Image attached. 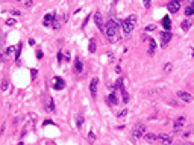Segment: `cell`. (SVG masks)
I'll return each mask as SVG.
<instances>
[{"instance_id":"2","label":"cell","mask_w":194,"mask_h":145,"mask_svg":"<svg viewBox=\"0 0 194 145\" xmlns=\"http://www.w3.org/2000/svg\"><path fill=\"white\" fill-rule=\"evenodd\" d=\"M144 141L150 142V144H159V145H171L173 144V139H171L170 135H156V133H146Z\"/></svg>"},{"instance_id":"29","label":"cell","mask_w":194,"mask_h":145,"mask_svg":"<svg viewBox=\"0 0 194 145\" xmlns=\"http://www.w3.org/2000/svg\"><path fill=\"white\" fill-rule=\"evenodd\" d=\"M11 14H12V15H15V17H17V15H20L21 12H20L18 9H11Z\"/></svg>"},{"instance_id":"9","label":"cell","mask_w":194,"mask_h":145,"mask_svg":"<svg viewBox=\"0 0 194 145\" xmlns=\"http://www.w3.org/2000/svg\"><path fill=\"white\" fill-rule=\"evenodd\" d=\"M159 36H161V45L165 47V45L171 41V36H173V35H171V32L164 30V32H161V35H159Z\"/></svg>"},{"instance_id":"5","label":"cell","mask_w":194,"mask_h":145,"mask_svg":"<svg viewBox=\"0 0 194 145\" xmlns=\"http://www.w3.org/2000/svg\"><path fill=\"white\" fill-rule=\"evenodd\" d=\"M93 20H94V24L97 26V29H99L100 32H103L105 33V21H103V17H102V14L99 12V11H96L94 15H93Z\"/></svg>"},{"instance_id":"12","label":"cell","mask_w":194,"mask_h":145,"mask_svg":"<svg viewBox=\"0 0 194 145\" xmlns=\"http://www.w3.org/2000/svg\"><path fill=\"white\" fill-rule=\"evenodd\" d=\"M177 97H179L182 101H185V103H191L193 101V95L190 92H185V91H179V92H177Z\"/></svg>"},{"instance_id":"30","label":"cell","mask_w":194,"mask_h":145,"mask_svg":"<svg viewBox=\"0 0 194 145\" xmlns=\"http://www.w3.org/2000/svg\"><path fill=\"white\" fill-rule=\"evenodd\" d=\"M6 24H8V26H14V24H15V20H14V18H9V20L6 21Z\"/></svg>"},{"instance_id":"39","label":"cell","mask_w":194,"mask_h":145,"mask_svg":"<svg viewBox=\"0 0 194 145\" xmlns=\"http://www.w3.org/2000/svg\"><path fill=\"white\" fill-rule=\"evenodd\" d=\"M18 145H23V142H20V144H18Z\"/></svg>"},{"instance_id":"13","label":"cell","mask_w":194,"mask_h":145,"mask_svg":"<svg viewBox=\"0 0 194 145\" xmlns=\"http://www.w3.org/2000/svg\"><path fill=\"white\" fill-rule=\"evenodd\" d=\"M118 103V97L114 94V92H111L109 95L106 97V104L108 106H115Z\"/></svg>"},{"instance_id":"27","label":"cell","mask_w":194,"mask_h":145,"mask_svg":"<svg viewBox=\"0 0 194 145\" xmlns=\"http://www.w3.org/2000/svg\"><path fill=\"white\" fill-rule=\"evenodd\" d=\"M52 27H53V29H59V27H61V23H59V20H58V18L55 20V23H53Z\"/></svg>"},{"instance_id":"14","label":"cell","mask_w":194,"mask_h":145,"mask_svg":"<svg viewBox=\"0 0 194 145\" xmlns=\"http://www.w3.org/2000/svg\"><path fill=\"white\" fill-rule=\"evenodd\" d=\"M184 124H185V116H179V118H176V121H174V133L176 132H179V128L181 127H184Z\"/></svg>"},{"instance_id":"38","label":"cell","mask_w":194,"mask_h":145,"mask_svg":"<svg viewBox=\"0 0 194 145\" xmlns=\"http://www.w3.org/2000/svg\"><path fill=\"white\" fill-rule=\"evenodd\" d=\"M144 6L146 8H150V2H144Z\"/></svg>"},{"instance_id":"17","label":"cell","mask_w":194,"mask_h":145,"mask_svg":"<svg viewBox=\"0 0 194 145\" xmlns=\"http://www.w3.org/2000/svg\"><path fill=\"white\" fill-rule=\"evenodd\" d=\"M82 69H84V67H82V61H80L79 57H76V59H74V71L79 74V73H82Z\"/></svg>"},{"instance_id":"1","label":"cell","mask_w":194,"mask_h":145,"mask_svg":"<svg viewBox=\"0 0 194 145\" xmlns=\"http://www.w3.org/2000/svg\"><path fill=\"white\" fill-rule=\"evenodd\" d=\"M120 26H123V21L118 17H115V15L108 20V23L105 26V35H106V39L109 42H117L120 39V36H118V29H120Z\"/></svg>"},{"instance_id":"21","label":"cell","mask_w":194,"mask_h":145,"mask_svg":"<svg viewBox=\"0 0 194 145\" xmlns=\"http://www.w3.org/2000/svg\"><path fill=\"white\" fill-rule=\"evenodd\" d=\"M96 47H97L96 39L91 38V39H90V44H88V50H90V53H94V51H96Z\"/></svg>"},{"instance_id":"11","label":"cell","mask_w":194,"mask_h":145,"mask_svg":"<svg viewBox=\"0 0 194 145\" xmlns=\"http://www.w3.org/2000/svg\"><path fill=\"white\" fill-rule=\"evenodd\" d=\"M46 110L50 112V114H55V101H53V98L50 95H47V100H46Z\"/></svg>"},{"instance_id":"16","label":"cell","mask_w":194,"mask_h":145,"mask_svg":"<svg viewBox=\"0 0 194 145\" xmlns=\"http://www.w3.org/2000/svg\"><path fill=\"white\" fill-rule=\"evenodd\" d=\"M162 26H164V29L167 32H170V29H171V20H170L168 15H165V17L162 18Z\"/></svg>"},{"instance_id":"8","label":"cell","mask_w":194,"mask_h":145,"mask_svg":"<svg viewBox=\"0 0 194 145\" xmlns=\"http://www.w3.org/2000/svg\"><path fill=\"white\" fill-rule=\"evenodd\" d=\"M55 20H56V14L55 12H49L44 15V21H42V24L46 26V27H52L53 23H55Z\"/></svg>"},{"instance_id":"15","label":"cell","mask_w":194,"mask_h":145,"mask_svg":"<svg viewBox=\"0 0 194 145\" xmlns=\"http://www.w3.org/2000/svg\"><path fill=\"white\" fill-rule=\"evenodd\" d=\"M156 50V41L153 38H149V56H153V53Z\"/></svg>"},{"instance_id":"33","label":"cell","mask_w":194,"mask_h":145,"mask_svg":"<svg viewBox=\"0 0 194 145\" xmlns=\"http://www.w3.org/2000/svg\"><path fill=\"white\" fill-rule=\"evenodd\" d=\"M30 73H32V79H35L36 76H38V71H36V69H32Z\"/></svg>"},{"instance_id":"35","label":"cell","mask_w":194,"mask_h":145,"mask_svg":"<svg viewBox=\"0 0 194 145\" xmlns=\"http://www.w3.org/2000/svg\"><path fill=\"white\" fill-rule=\"evenodd\" d=\"M50 124H53L52 120H46V121H44V126H50Z\"/></svg>"},{"instance_id":"28","label":"cell","mask_w":194,"mask_h":145,"mask_svg":"<svg viewBox=\"0 0 194 145\" xmlns=\"http://www.w3.org/2000/svg\"><path fill=\"white\" fill-rule=\"evenodd\" d=\"M8 89V82L6 80H2V91H6Z\"/></svg>"},{"instance_id":"3","label":"cell","mask_w":194,"mask_h":145,"mask_svg":"<svg viewBox=\"0 0 194 145\" xmlns=\"http://www.w3.org/2000/svg\"><path fill=\"white\" fill-rule=\"evenodd\" d=\"M135 24H137V15H129V17L126 20H123V32H125L126 35L132 33V30L135 29Z\"/></svg>"},{"instance_id":"26","label":"cell","mask_w":194,"mask_h":145,"mask_svg":"<svg viewBox=\"0 0 194 145\" xmlns=\"http://www.w3.org/2000/svg\"><path fill=\"white\" fill-rule=\"evenodd\" d=\"M15 51H17V47H12V45L8 47V50H6L8 55H12V53H15Z\"/></svg>"},{"instance_id":"19","label":"cell","mask_w":194,"mask_h":145,"mask_svg":"<svg viewBox=\"0 0 194 145\" xmlns=\"http://www.w3.org/2000/svg\"><path fill=\"white\" fill-rule=\"evenodd\" d=\"M120 92H121V100H123V103H129V100H131V97H129V94L126 92L125 86H123V88L120 89Z\"/></svg>"},{"instance_id":"37","label":"cell","mask_w":194,"mask_h":145,"mask_svg":"<svg viewBox=\"0 0 194 145\" xmlns=\"http://www.w3.org/2000/svg\"><path fill=\"white\" fill-rule=\"evenodd\" d=\"M56 59H58V62H61V61H62V53H58Z\"/></svg>"},{"instance_id":"34","label":"cell","mask_w":194,"mask_h":145,"mask_svg":"<svg viewBox=\"0 0 194 145\" xmlns=\"http://www.w3.org/2000/svg\"><path fill=\"white\" fill-rule=\"evenodd\" d=\"M23 5H24V6H26V8H30V6H32V5H34V2H24Z\"/></svg>"},{"instance_id":"32","label":"cell","mask_w":194,"mask_h":145,"mask_svg":"<svg viewBox=\"0 0 194 145\" xmlns=\"http://www.w3.org/2000/svg\"><path fill=\"white\" fill-rule=\"evenodd\" d=\"M155 29H156V26H153V24H150V26H147V27H146V30H149V32H150V30H155Z\"/></svg>"},{"instance_id":"25","label":"cell","mask_w":194,"mask_h":145,"mask_svg":"<svg viewBox=\"0 0 194 145\" xmlns=\"http://www.w3.org/2000/svg\"><path fill=\"white\" fill-rule=\"evenodd\" d=\"M21 47H23V44H18V45H17V51H15V59H17V61L20 59V51H21Z\"/></svg>"},{"instance_id":"7","label":"cell","mask_w":194,"mask_h":145,"mask_svg":"<svg viewBox=\"0 0 194 145\" xmlns=\"http://www.w3.org/2000/svg\"><path fill=\"white\" fill-rule=\"evenodd\" d=\"M181 5H182V0H171V2H168V5H167V8H168V12L176 14L177 11L181 9Z\"/></svg>"},{"instance_id":"23","label":"cell","mask_w":194,"mask_h":145,"mask_svg":"<svg viewBox=\"0 0 194 145\" xmlns=\"http://www.w3.org/2000/svg\"><path fill=\"white\" fill-rule=\"evenodd\" d=\"M94 141H96L94 132H93V130H90V132H88V142H90V144H94Z\"/></svg>"},{"instance_id":"4","label":"cell","mask_w":194,"mask_h":145,"mask_svg":"<svg viewBox=\"0 0 194 145\" xmlns=\"http://www.w3.org/2000/svg\"><path fill=\"white\" fill-rule=\"evenodd\" d=\"M146 136V126L144 122H137L132 128V138L133 141H138L139 138H144Z\"/></svg>"},{"instance_id":"36","label":"cell","mask_w":194,"mask_h":145,"mask_svg":"<svg viewBox=\"0 0 194 145\" xmlns=\"http://www.w3.org/2000/svg\"><path fill=\"white\" fill-rule=\"evenodd\" d=\"M36 57H38V59H41V57H42V51H41V50L36 51Z\"/></svg>"},{"instance_id":"18","label":"cell","mask_w":194,"mask_h":145,"mask_svg":"<svg viewBox=\"0 0 194 145\" xmlns=\"http://www.w3.org/2000/svg\"><path fill=\"white\" fill-rule=\"evenodd\" d=\"M191 26H193V21L191 20H184V21H182V24H181V29L184 30V32H187V30H190Z\"/></svg>"},{"instance_id":"20","label":"cell","mask_w":194,"mask_h":145,"mask_svg":"<svg viewBox=\"0 0 194 145\" xmlns=\"http://www.w3.org/2000/svg\"><path fill=\"white\" fill-rule=\"evenodd\" d=\"M193 14H194V2L185 8V15L187 17H190V15H193Z\"/></svg>"},{"instance_id":"31","label":"cell","mask_w":194,"mask_h":145,"mask_svg":"<svg viewBox=\"0 0 194 145\" xmlns=\"http://www.w3.org/2000/svg\"><path fill=\"white\" fill-rule=\"evenodd\" d=\"M127 114V109H123L121 112H118V118H120V116H125Z\"/></svg>"},{"instance_id":"10","label":"cell","mask_w":194,"mask_h":145,"mask_svg":"<svg viewBox=\"0 0 194 145\" xmlns=\"http://www.w3.org/2000/svg\"><path fill=\"white\" fill-rule=\"evenodd\" d=\"M97 83H99V79L97 77H93L90 82V92H91V97H94V98L97 95Z\"/></svg>"},{"instance_id":"24","label":"cell","mask_w":194,"mask_h":145,"mask_svg":"<svg viewBox=\"0 0 194 145\" xmlns=\"http://www.w3.org/2000/svg\"><path fill=\"white\" fill-rule=\"evenodd\" d=\"M171 69H173V63H165V65H164V73H170L171 71Z\"/></svg>"},{"instance_id":"22","label":"cell","mask_w":194,"mask_h":145,"mask_svg":"<svg viewBox=\"0 0 194 145\" xmlns=\"http://www.w3.org/2000/svg\"><path fill=\"white\" fill-rule=\"evenodd\" d=\"M77 122H76V126H77V128H82V126H84V116L82 115H77V120H76Z\"/></svg>"},{"instance_id":"6","label":"cell","mask_w":194,"mask_h":145,"mask_svg":"<svg viewBox=\"0 0 194 145\" xmlns=\"http://www.w3.org/2000/svg\"><path fill=\"white\" fill-rule=\"evenodd\" d=\"M52 88L55 91H62L64 88H65V80H64L62 77H58L55 76L52 79Z\"/></svg>"}]
</instances>
